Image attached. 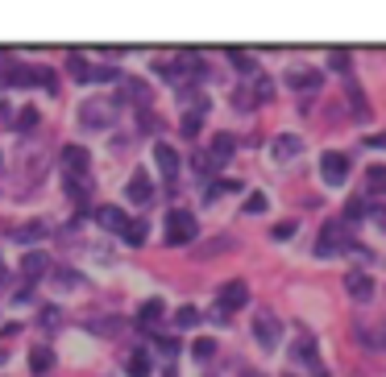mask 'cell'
Returning <instances> with one entry per match:
<instances>
[{"label": "cell", "instance_id": "obj_39", "mask_svg": "<svg viewBox=\"0 0 386 377\" xmlns=\"http://www.w3.org/2000/svg\"><path fill=\"white\" fill-rule=\"evenodd\" d=\"M158 349H162V353H179V340H174V336H158Z\"/></svg>", "mask_w": 386, "mask_h": 377}, {"label": "cell", "instance_id": "obj_13", "mask_svg": "<svg viewBox=\"0 0 386 377\" xmlns=\"http://www.w3.org/2000/svg\"><path fill=\"white\" fill-rule=\"evenodd\" d=\"M254 336H258V344H262V349H274V344H278V319L262 311V315L254 319Z\"/></svg>", "mask_w": 386, "mask_h": 377}, {"label": "cell", "instance_id": "obj_21", "mask_svg": "<svg viewBox=\"0 0 386 377\" xmlns=\"http://www.w3.org/2000/svg\"><path fill=\"white\" fill-rule=\"evenodd\" d=\"M162 311H167V303H162V299H145L142 311H137V324H142V328L158 324V319H162Z\"/></svg>", "mask_w": 386, "mask_h": 377}, {"label": "cell", "instance_id": "obj_32", "mask_svg": "<svg viewBox=\"0 0 386 377\" xmlns=\"http://www.w3.org/2000/svg\"><path fill=\"white\" fill-rule=\"evenodd\" d=\"M174 324H179V328H195V324H199V311H195V307H179Z\"/></svg>", "mask_w": 386, "mask_h": 377}, {"label": "cell", "instance_id": "obj_3", "mask_svg": "<svg viewBox=\"0 0 386 377\" xmlns=\"http://www.w3.org/2000/svg\"><path fill=\"white\" fill-rule=\"evenodd\" d=\"M349 228L340 224V220H333V224H324V233H320V240H315V253L320 257H333V253H340V249H349Z\"/></svg>", "mask_w": 386, "mask_h": 377}, {"label": "cell", "instance_id": "obj_22", "mask_svg": "<svg viewBox=\"0 0 386 377\" xmlns=\"http://www.w3.org/2000/svg\"><path fill=\"white\" fill-rule=\"evenodd\" d=\"M13 129H17L21 137H29V133L38 129V108H21V112H17V120H13Z\"/></svg>", "mask_w": 386, "mask_h": 377}, {"label": "cell", "instance_id": "obj_4", "mask_svg": "<svg viewBox=\"0 0 386 377\" xmlns=\"http://www.w3.org/2000/svg\"><path fill=\"white\" fill-rule=\"evenodd\" d=\"M291 365H303V369H320V344H315L312 331H299L291 340Z\"/></svg>", "mask_w": 386, "mask_h": 377}, {"label": "cell", "instance_id": "obj_12", "mask_svg": "<svg viewBox=\"0 0 386 377\" xmlns=\"http://www.w3.org/2000/svg\"><path fill=\"white\" fill-rule=\"evenodd\" d=\"M125 195H129L133 203H154V183H150V174H145V170H137V174L129 179Z\"/></svg>", "mask_w": 386, "mask_h": 377}, {"label": "cell", "instance_id": "obj_18", "mask_svg": "<svg viewBox=\"0 0 386 377\" xmlns=\"http://www.w3.org/2000/svg\"><path fill=\"white\" fill-rule=\"evenodd\" d=\"M125 373H129V377H150V373H154V361H150V353H129V361H125Z\"/></svg>", "mask_w": 386, "mask_h": 377}, {"label": "cell", "instance_id": "obj_24", "mask_svg": "<svg viewBox=\"0 0 386 377\" xmlns=\"http://www.w3.org/2000/svg\"><path fill=\"white\" fill-rule=\"evenodd\" d=\"M121 240H125V245H142V240H145V224H142V220H129L125 233H121Z\"/></svg>", "mask_w": 386, "mask_h": 377}, {"label": "cell", "instance_id": "obj_28", "mask_svg": "<svg viewBox=\"0 0 386 377\" xmlns=\"http://www.w3.org/2000/svg\"><path fill=\"white\" fill-rule=\"evenodd\" d=\"M42 236H46V224H21L13 233V240H42Z\"/></svg>", "mask_w": 386, "mask_h": 377}, {"label": "cell", "instance_id": "obj_1", "mask_svg": "<svg viewBox=\"0 0 386 377\" xmlns=\"http://www.w3.org/2000/svg\"><path fill=\"white\" fill-rule=\"evenodd\" d=\"M195 233H199V224H195L192 212H183V208H174V212H167V245H192Z\"/></svg>", "mask_w": 386, "mask_h": 377}, {"label": "cell", "instance_id": "obj_45", "mask_svg": "<svg viewBox=\"0 0 386 377\" xmlns=\"http://www.w3.org/2000/svg\"><path fill=\"white\" fill-rule=\"evenodd\" d=\"M245 377H258V373H245Z\"/></svg>", "mask_w": 386, "mask_h": 377}, {"label": "cell", "instance_id": "obj_23", "mask_svg": "<svg viewBox=\"0 0 386 377\" xmlns=\"http://www.w3.org/2000/svg\"><path fill=\"white\" fill-rule=\"evenodd\" d=\"M233 137H229V133H217V137H212V158H217V162H224V158H229V154H233Z\"/></svg>", "mask_w": 386, "mask_h": 377}, {"label": "cell", "instance_id": "obj_40", "mask_svg": "<svg viewBox=\"0 0 386 377\" xmlns=\"http://www.w3.org/2000/svg\"><path fill=\"white\" fill-rule=\"evenodd\" d=\"M333 67H337V71H349V54H345V50H333Z\"/></svg>", "mask_w": 386, "mask_h": 377}, {"label": "cell", "instance_id": "obj_42", "mask_svg": "<svg viewBox=\"0 0 386 377\" xmlns=\"http://www.w3.org/2000/svg\"><path fill=\"white\" fill-rule=\"evenodd\" d=\"M4 356H9V344H0V361H4Z\"/></svg>", "mask_w": 386, "mask_h": 377}, {"label": "cell", "instance_id": "obj_8", "mask_svg": "<svg viewBox=\"0 0 386 377\" xmlns=\"http://www.w3.org/2000/svg\"><path fill=\"white\" fill-rule=\"evenodd\" d=\"M245 299H249V286H245V282H224V286H220L217 319H224L229 311H237V307H245Z\"/></svg>", "mask_w": 386, "mask_h": 377}, {"label": "cell", "instance_id": "obj_15", "mask_svg": "<svg viewBox=\"0 0 386 377\" xmlns=\"http://www.w3.org/2000/svg\"><path fill=\"white\" fill-rule=\"evenodd\" d=\"M154 162H158V170H162L167 179H174V174H179V154H174V149H170L167 142H158V145H154Z\"/></svg>", "mask_w": 386, "mask_h": 377}, {"label": "cell", "instance_id": "obj_27", "mask_svg": "<svg viewBox=\"0 0 386 377\" xmlns=\"http://www.w3.org/2000/svg\"><path fill=\"white\" fill-rule=\"evenodd\" d=\"M299 154V137H278L274 142V158H295Z\"/></svg>", "mask_w": 386, "mask_h": 377}, {"label": "cell", "instance_id": "obj_29", "mask_svg": "<svg viewBox=\"0 0 386 377\" xmlns=\"http://www.w3.org/2000/svg\"><path fill=\"white\" fill-rule=\"evenodd\" d=\"M192 353L199 356V361H208V356H217V340H212V336H199V340H195V344H192Z\"/></svg>", "mask_w": 386, "mask_h": 377}, {"label": "cell", "instance_id": "obj_5", "mask_svg": "<svg viewBox=\"0 0 386 377\" xmlns=\"http://www.w3.org/2000/svg\"><path fill=\"white\" fill-rule=\"evenodd\" d=\"M0 79L4 87H33L42 79V67H29V63H4L0 67Z\"/></svg>", "mask_w": 386, "mask_h": 377}, {"label": "cell", "instance_id": "obj_37", "mask_svg": "<svg viewBox=\"0 0 386 377\" xmlns=\"http://www.w3.org/2000/svg\"><path fill=\"white\" fill-rule=\"evenodd\" d=\"M245 212H249V216L266 212V195H258V191H254V195H249V199H245Z\"/></svg>", "mask_w": 386, "mask_h": 377}, {"label": "cell", "instance_id": "obj_36", "mask_svg": "<svg viewBox=\"0 0 386 377\" xmlns=\"http://www.w3.org/2000/svg\"><path fill=\"white\" fill-rule=\"evenodd\" d=\"M274 240H291V236H295V220H283V224H274Z\"/></svg>", "mask_w": 386, "mask_h": 377}, {"label": "cell", "instance_id": "obj_44", "mask_svg": "<svg viewBox=\"0 0 386 377\" xmlns=\"http://www.w3.org/2000/svg\"><path fill=\"white\" fill-rule=\"evenodd\" d=\"M0 112H4V100H0Z\"/></svg>", "mask_w": 386, "mask_h": 377}, {"label": "cell", "instance_id": "obj_41", "mask_svg": "<svg viewBox=\"0 0 386 377\" xmlns=\"http://www.w3.org/2000/svg\"><path fill=\"white\" fill-rule=\"evenodd\" d=\"M374 220H378V228H386V212H382V208L374 212Z\"/></svg>", "mask_w": 386, "mask_h": 377}, {"label": "cell", "instance_id": "obj_16", "mask_svg": "<svg viewBox=\"0 0 386 377\" xmlns=\"http://www.w3.org/2000/svg\"><path fill=\"white\" fill-rule=\"evenodd\" d=\"M29 369L38 377H46L50 369H54V349H50V344H38V349L29 353Z\"/></svg>", "mask_w": 386, "mask_h": 377}, {"label": "cell", "instance_id": "obj_7", "mask_svg": "<svg viewBox=\"0 0 386 377\" xmlns=\"http://www.w3.org/2000/svg\"><path fill=\"white\" fill-rule=\"evenodd\" d=\"M88 166H92V154H88L83 145H63V179L88 174Z\"/></svg>", "mask_w": 386, "mask_h": 377}, {"label": "cell", "instance_id": "obj_43", "mask_svg": "<svg viewBox=\"0 0 386 377\" xmlns=\"http://www.w3.org/2000/svg\"><path fill=\"white\" fill-rule=\"evenodd\" d=\"M0 282H4V265H0Z\"/></svg>", "mask_w": 386, "mask_h": 377}, {"label": "cell", "instance_id": "obj_25", "mask_svg": "<svg viewBox=\"0 0 386 377\" xmlns=\"http://www.w3.org/2000/svg\"><path fill=\"white\" fill-rule=\"evenodd\" d=\"M38 324H42L46 331H54L58 324H63V311H58V307H42V311H38Z\"/></svg>", "mask_w": 386, "mask_h": 377}, {"label": "cell", "instance_id": "obj_38", "mask_svg": "<svg viewBox=\"0 0 386 377\" xmlns=\"http://www.w3.org/2000/svg\"><path fill=\"white\" fill-rule=\"evenodd\" d=\"M92 328H96V336H117L121 319H100V324H92Z\"/></svg>", "mask_w": 386, "mask_h": 377}, {"label": "cell", "instance_id": "obj_46", "mask_svg": "<svg viewBox=\"0 0 386 377\" xmlns=\"http://www.w3.org/2000/svg\"><path fill=\"white\" fill-rule=\"evenodd\" d=\"M291 377H295V373H291ZM320 377H324V373H320Z\"/></svg>", "mask_w": 386, "mask_h": 377}, {"label": "cell", "instance_id": "obj_6", "mask_svg": "<svg viewBox=\"0 0 386 377\" xmlns=\"http://www.w3.org/2000/svg\"><path fill=\"white\" fill-rule=\"evenodd\" d=\"M320 83H324L320 67H295V71H287V87H291V92H299V95L320 92Z\"/></svg>", "mask_w": 386, "mask_h": 377}, {"label": "cell", "instance_id": "obj_2", "mask_svg": "<svg viewBox=\"0 0 386 377\" xmlns=\"http://www.w3.org/2000/svg\"><path fill=\"white\" fill-rule=\"evenodd\" d=\"M79 120H83L88 129H108V124L117 120V100H88V104L79 108Z\"/></svg>", "mask_w": 386, "mask_h": 377}, {"label": "cell", "instance_id": "obj_17", "mask_svg": "<svg viewBox=\"0 0 386 377\" xmlns=\"http://www.w3.org/2000/svg\"><path fill=\"white\" fill-rule=\"evenodd\" d=\"M96 224H100V228H108V233H125V224H129V220H125L121 208H100Z\"/></svg>", "mask_w": 386, "mask_h": 377}, {"label": "cell", "instance_id": "obj_14", "mask_svg": "<svg viewBox=\"0 0 386 377\" xmlns=\"http://www.w3.org/2000/svg\"><path fill=\"white\" fill-rule=\"evenodd\" d=\"M46 270H50V257H46V253H25V257H21V278H25V282L46 278Z\"/></svg>", "mask_w": 386, "mask_h": 377}, {"label": "cell", "instance_id": "obj_30", "mask_svg": "<svg viewBox=\"0 0 386 377\" xmlns=\"http://www.w3.org/2000/svg\"><path fill=\"white\" fill-rule=\"evenodd\" d=\"M125 92L133 95V104H150V87H145V83H137V79H129V83H125Z\"/></svg>", "mask_w": 386, "mask_h": 377}, {"label": "cell", "instance_id": "obj_9", "mask_svg": "<svg viewBox=\"0 0 386 377\" xmlns=\"http://www.w3.org/2000/svg\"><path fill=\"white\" fill-rule=\"evenodd\" d=\"M320 174H324L328 187H340V183L349 179V158H345V154H324V158H320Z\"/></svg>", "mask_w": 386, "mask_h": 377}, {"label": "cell", "instance_id": "obj_35", "mask_svg": "<svg viewBox=\"0 0 386 377\" xmlns=\"http://www.w3.org/2000/svg\"><path fill=\"white\" fill-rule=\"evenodd\" d=\"M365 183H370V187H374V191H382V187H386V170H382V166H370V174H365Z\"/></svg>", "mask_w": 386, "mask_h": 377}, {"label": "cell", "instance_id": "obj_26", "mask_svg": "<svg viewBox=\"0 0 386 377\" xmlns=\"http://www.w3.org/2000/svg\"><path fill=\"white\" fill-rule=\"evenodd\" d=\"M229 58H233V67H237L241 75H254V71H258V63H254L245 50H229Z\"/></svg>", "mask_w": 386, "mask_h": 377}, {"label": "cell", "instance_id": "obj_31", "mask_svg": "<svg viewBox=\"0 0 386 377\" xmlns=\"http://www.w3.org/2000/svg\"><path fill=\"white\" fill-rule=\"evenodd\" d=\"M199 124H204V112H199V108H192V112L183 117V137H195V133H199Z\"/></svg>", "mask_w": 386, "mask_h": 377}, {"label": "cell", "instance_id": "obj_11", "mask_svg": "<svg viewBox=\"0 0 386 377\" xmlns=\"http://www.w3.org/2000/svg\"><path fill=\"white\" fill-rule=\"evenodd\" d=\"M353 340L365 344V349H386V324H358Z\"/></svg>", "mask_w": 386, "mask_h": 377}, {"label": "cell", "instance_id": "obj_34", "mask_svg": "<svg viewBox=\"0 0 386 377\" xmlns=\"http://www.w3.org/2000/svg\"><path fill=\"white\" fill-rule=\"evenodd\" d=\"M54 282H58L63 290H67V286H83V278H79L75 270H58V274H54Z\"/></svg>", "mask_w": 386, "mask_h": 377}, {"label": "cell", "instance_id": "obj_19", "mask_svg": "<svg viewBox=\"0 0 386 377\" xmlns=\"http://www.w3.org/2000/svg\"><path fill=\"white\" fill-rule=\"evenodd\" d=\"M67 71H71V79H79V83H92V63L75 50V54H67Z\"/></svg>", "mask_w": 386, "mask_h": 377}, {"label": "cell", "instance_id": "obj_10", "mask_svg": "<svg viewBox=\"0 0 386 377\" xmlns=\"http://www.w3.org/2000/svg\"><path fill=\"white\" fill-rule=\"evenodd\" d=\"M345 290H349L358 303H370V299H374V278H370L365 270H353V274L345 278Z\"/></svg>", "mask_w": 386, "mask_h": 377}, {"label": "cell", "instance_id": "obj_20", "mask_svg": "<svg viewBox=\"0 0 386 377\" xmlns=\"http://www.w3.org/2000/svg\"><path fill=\"white\" fill-rule=\"evenodd\" d=\"M67 195H71L75 203L83 208V203L92 199V179H88V174H79V179H67Z\"/></svg>", "mask_w": 386, "mask_h": 377}, {"label": "cell", "instance_id": "obj_47", "mask_svg": "<svg viewBox=\"0 0 386 377\" xmlns=\"http://www.w3.org/2000/svg\"><path fill=\"white\" fill-rule=\"evenodd\" d=\"M0 162H4V158H0Z\"/></svg>", "mask_w": 386, "mask_h": 377}, {"label": "cell", "instance_id": "obj_33", "mask_svg": "<svg viewBox=\"0 0 386 377\" xmlns=\"http://www.w3.org/2000/svg\"><path fill=\"white\" fill-rule=\"evenodd\" d=\"M108 79H121V71L108 67V63H104V67H92V83H108Z\"/></svg>", "mask_w": 386, "mask_h": 377}]
</instances>
